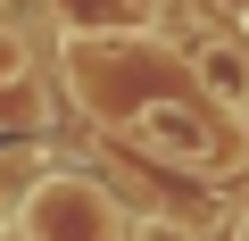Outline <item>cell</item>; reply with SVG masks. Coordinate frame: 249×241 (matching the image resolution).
<instances>
[{"label": "cell", "mask_w": 249, "mask_h": 241, "mask_svg": "<svg viewBox=\"0 0 249 241\" xmlns=\"http://www.w3.org/2000/svg\"><path fill=\"white\" fill-rule=\"evenodd\" d=\"M124 241H199V233H191V224H175V216H158V208H150V216H133V233H124Z\"/></svg>", "instance_id": "obj_4"}, {"label": "cell", "mask_w": 249, "mask_h": 241, "mask_svg": "<svg viewBox=\"0 0 249 241\" xmlns=\"http://www.w3.org/2000/svg\"><path fill=\"white\" fill-rule=\"evenodd\" d=\"M25 241H124V208L91 175H50L25 200Z\"/></svg>", "instance_id": "obj_1"}, {"label": "cell", "mask_w": 249, "mask_h": 241, "mask_svg": "<svg viewBox=\"0 0 249 241\" xmlns=\"http://www.w3.org/2000/svg\"><path fill=\"white\" fill-rule=\"evenodd\" d=\"M67 17H75V25H133L142 0H67Z\"/></svg>", "instance_id": "obj_3"}, {"label": "cell", "mask_w": 249, "mask_h": 241, "mask_svg": "<svg viewBox=\"0 0 249 241\" xmlns=\"http://www.w3.org/2000/svg\"><path fill=\"white\" fill-rule=\"evenodd\" d=\"M191 75H199V92H208L216 108L249 116V50H241V42H224V34H199V42H191Z\"/></svg>", "instance_id": "obj_2"}]
</instances>
